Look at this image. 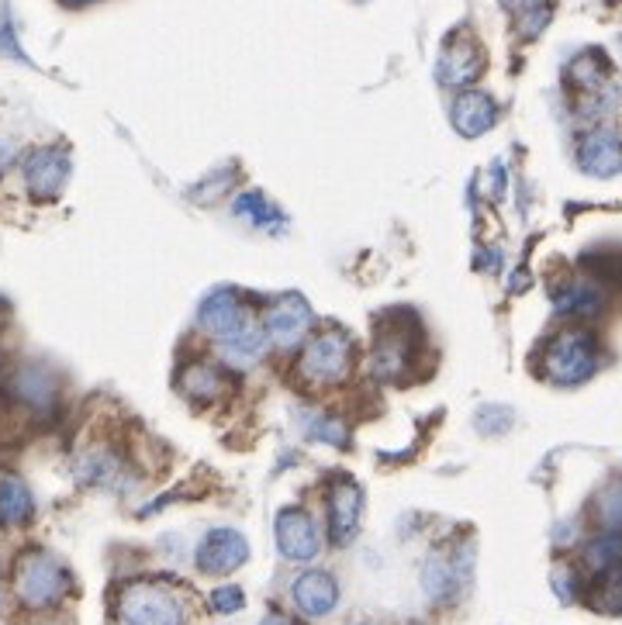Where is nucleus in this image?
Returning <instances> with one entry per match:
<instances>
[{
  "instance_id": "nucleus-26",
  "label": "nucleus",
  "mask_w": 622,
  "mask_h": 625,
  "mask_svg": "<svg viewBox=\"0 0 622 625\" xmlns=\"http://www.w3.org/2000/svg\"><path fill=\"white\" fill-rule=\"evenodd\" d=\"M236 215L253 221L256 229H277V225H280V215L274 212V204H267V197H259V194L236 197Z\"/></svg>"
},
{
  "instance_id": "nucleus-11",
  "label": "nucleus",
  "mask_w": 622,
  "mask_h": 625,
  "mask_svg": "<svg viewBox=\"0 0 622 625\" xmlns=\"http://www.w3.org/2000/svg\"><path fill=\"white\" fill-rule=\"evenodd\" d=\"M577 166L584 169L588 177H615L622 169V136L609 125H598L592 128L588 136H581L577 142Z\"/></svg>"
},
{
  "instance_id": "nucleus-19",
  "label": "nucleus",
  "mask_w": 622,
  "mask_h": 625,
  "mask_svg": "<svg viewBox=\"0 0 622 625\" xmlns=\"http://www.w3.org/2000/svg\"><path fill=\"white\" fill-rule=\"evenodd\" d=\"M554 308L560 315H595L601 308V291L598 283H588V280H568L560 283V288L554 291Z\"/></svg>"
},
{
  "instance_id": "nucleus-1",
  "label": "nucleus",
  "mask_w": 622,
  "mask_h": 625,
  "mask_svg": "<svg viewBox=\"0 0 622 625\" xmlns=\"http://www.w3.org/2000/svg\"><path fill=\"white\" fill-rule=\"evenodd\" d=\"M69 587H73L69 571L52 553H42V549H31V553L14 563L11 591L31 612L55 609L69 595Z\"/></svg>"
},
{
  "instance_id": "nucleus-25",
  "label": "nucleus",
  "mask_w": 622,
  "mask_h": 625,
  "mask_svg": "<svg viewBox=\"0 0 622 625\" xmlns=\"http://www.w3.org/2000/svg\"><path fill=\"white\" fill-rule=\"evenodd\" d=\"M502 4L519 17L522 35H540L543 25L550 22V4L546 0H502Z\"/></svg>"
},
{
  "instance_id": "nucleus-10",
  "label": "nucleus",
  "mask_w": 622,
  "mask_h": 625,
  "mask_svg": "<svg viewBox=\"0 0 622 625\" xmlns=\"http://www.w3.org/2000/svg\"><path fill=\"white\" fill-rule=\"evenodd\" d=\"M360 515H364V490L350 477L335 481L329 490V539L332 546H350L360 533Z\"/></svg>"
},
{
  "instance_id": "nucleus-4",
  "label": "nucleus",
  "mask_w": 622,
  "mask_h": 625,
  "mask_svg": "<svg viewBox=\"0 0 622 625\" xmlns=\"http://www.w3.org/2000/svg\"><path fill=\"white\" fill-rule=\"evenodd\" d=\"M595 367H598V346H595V335L584 329L560 332L543 349V373L550 377L554 384H563V387L581 384L595 373Z\"/></svg>"
},
{
  "instance_id": "nucleus-22",
  "label": "nucleus",
  "mask_w": 622,
  "mask_h": 625,
  "mask_svg": "<svg viewBox=\"0 0 622 625\" xmlns=\"http://www.w3.org/2000/svg\"><path fill=\"white\" fill-rule=\"evenodd\" d=\"M584 566L592 574H606L612 566H622V528H606L584 546Z\"/></svg>"
},
{
  "instance_id": "nucleus-16",
  "label": "nucleus",
  "mask_w": 622,
  "mask_h": 625,
  "mask_svg": "<svg viewBox=\"0 0 622 625\" xmlns=\"http://www.w3.org/2000/svg\"><path fill=\"white\" fill-rule=\"evenodd\" d=\"M449 115H454V128L460 131V136L478 139V136H484L487 128H495L498 104L481 90H464L460 98L454 101V111H449Z\"/></svg>"
},
{
  "instance_id": "nucleus-13",
  "label": "nucleus",
  "mask_w": 622,
  "mask_h": 625,
  "mask_svg": "<svg viewBox=\"0 0 622 625\" xmlns=\"http://www.w3.org/2000/svg\"><path fill=\"white\" fill-rule=\"evenodd\" d=\"M11 394L22 405L35 411H49L55 408V397H60V384H55V373L42 363H22L11 373Z\"/></svg>"
},
{
  "instance_id": "nucleus-2",
  "label": "nucleus",
  "mask_w": 622,
  "mask_h": 625,
  "mask_svg": "<svg viewBox=\"0 0 622 625\" xmlns=\"http://www.w3.org/2000/svg\"><path fill=\"white\" fill-rule=\"evenodd\" d=\"M356 363V349L353 339L339 329H326L315 339H305V353L297 359V373L305 377V384L312 387H335L350 381Z\"/></svg>"
},
{
  "instance_id": "nucleus-24",
  "label": "nucleus",
  "mask_w": 622,
  "mask_h": 625,
  "mask_svg": "<svg viewBox=\"0 0 622 625\" xmlns=\"http://www.w3.org/2000/svg\"><path fill=\"white\" fill-rule=\"evenodd\" d=\"M571 80L581 87V90H598L601 84L609 80V60L601 52H584L571 63Z\"/></svg>"
},
{
  "instance_id": "nucleus-7",
  "label": "nucleus",
  "mask_w": 622,
  "mask_h": 625,
  "mask_svg": "<svg viewBox=\"0 0 622 625\" xmlns=\"http://www.w3.org/2000/svg\"><path fill=\"white\" fill-rule=\"evenodd\" d=\"M250 560V543L236 528H212L198 546V571L207 577H225Z\"/></svg>"
},
{
  "instance_id": "nucleus-29",
  "label": "nucleus",
  "mask_w": 622,
  "mask_h": 625,
  "mask_svg": "<svg viewBox=\"0 0 622 625\" xmlns=\"http://www.w3.org/2000/svg\"><path fill=\"white\" fill-rule=\"evenodd\" d=\"M308 435H312V439H318V443H329V446H346L350 443L346 425L335 422V419H315Z\"/></svg>"
},
{
  "instance_id": "nucleus-31",
  "label": "nucleus",
  "mask_w": 622,
  "mask_h": 625,
  "mask_svg": "<svg viewBox=\"0 0 622 625\" xmlns=\"http://www.w3.org/2000/svg\"><path fill=\"white\" fill-rule=\"evenodd\" d=\"M66 4H77V8H80V4H90V0H66Z\"/></svg>"
},
{
  "instance_id": "nucleus-15",
  "label": "nucleus",
  "mask_w": 622,
  "mask_h": 625,
  "mask_svg": "<svg viewBox=\"0 0 622 625\" xmlns=\"http://www.w3.org/2000/svg\"><path fill=\"white\" fill-rule=\"evenodd\" d=\"M415 363V343H411V335L405 332H381V339H377V346H373V359H370V367H373V377H381V381H402V377L411 370Z\"/></svg>"
},
{
  "instance_id": "nucleus-5",
  "label": "nucleus",
  "mask_w": 622,
  "mask_h": 625,
  "mask_svg": "<svg viewBox=\"0 0 622 625\" xmlns=\"http://www.w3.org/2000/svg\"><path fill=\"white\" fill-rule=\"evenodd\" d=\"M198 326L212 339H218V343H225V339H236L246 329H253L256 321H253L246 297H242L236 288H221L204 297V305L198 311Z\"/></svg>"
},
{
  "instance_id": "nucleus-20",
  "label": "nucleus",
  "mask_w": 622,
  "mask_h": 625,
  "mask_svg": "<svg viewBox=\"0 0 622 625\" xmlns=\"http://www.w3.org/2000/svg\"><path fill=\"white\" fill-rule=\"evenodd\" d=\"M35 515V498L22 477L0 481V525H25Z\"/></svg>"
},
{
  "instance_id": "nucleus-8",
  "label": "nucleus",
  "mask_w": 622,
  "mask_h": 625,
  "mask_svg": "<svg viewBox=\"0 0 622 625\" xmlns=\"http://www.w3.org/2000/svg\"><path fill=\"white\" fill-rule=\"evenodd\" d=\"M312 321H315V311H312L308 301L301 294H288L267 311V318H263V329H267L274 346L291 349V346L305 343V339H308Z\"/></svg>"
},
{
  "instance_id": "nucleus-23",
  "label": "nucleus",
  "mask_w": 622,
  "mask_h": 625,
  "mask_svg": "<svg viewBox=\"0 0 622 625\" xmlns=\"http://www.w3.org/2000/svg\"><path fill=\"white\" fill-rule=\"evenodd\" d=\"M588 601L598 612L622 615V566H612V571H606V574H595Z\"/></svg>"
},
{
  "instance_id": "nucleus-6",
  "label": "nucleus",
  "mask_w": 622,
  "mask_h": 625,
  "mask_svg": "<svg viewBox=\"0 0 622 625\" xmlns=\"http://www.w3.org/2000/svg\"><path fill=\"white\" fill-rule=\"evenodd\" d=\"M274 536L277 549L294 563H308L318 557L322 549V533H318V522L308 515L305 508H280L277 522H274Z\"/></svg>"
},
{
  "instance_id": "nucleus-30",
  "label": "nucleus",
  "mask_w": 622,
  "mask_h": 625,
  "mask_svg": "<svg viewBox=\"0 0 622 625\" xmlns=\"http://www.w3.org/2000/svg\"><path fill=\"white\" fill-rule=\"evenodd\" d=\"M259 625H294V618H288V615H280V612H270L267 618H263Z\"/></svg>"
},
{
  "instance_id": "nucleus-28",
  "label": "nucleus",
  "mask_w": 622,
  "mask_h": 625,
  "mask_svg": "<svg viewBox=\"0 0 622 625\" xmlns=\"http://www.w3.org/2000/svg\"><path fill=\"white\" fill-rule=\"evenodd\" d=\"M242 604H246V595H242V587H236V584H221L212 591V609L218 615L242 612Z\"/></svg>"
},
{
  "instance_id": "nucleus-21",
  "label": "nucleus",
  "mask_w": 622,
  "mask_h": 625,
  "mask_svg": "<svg viewBox=\"0 0 622 625\" xmlns=\"http://www.w3.org/2000/svg\"><path fill=\"white\" fill-rule=\"evenodd\" d=\"M218 346H221L225 359H229L232 367H250V363H256V359H263V353H267L270 335H267V329L253 326V329H246L236 339H225V343H218Z\"/></svg>"
},
{
  "instance_id": "nucleus-3",
  "label": "nucleus",
  "mask_w": 622,
  "mask_h": 625,
  "mask_svg": "<svg viewBox=\"0 0 622 625\" xmlns=\"http://www.w3.org/2000/svg\"><path fill=\"white\" fill-rule=\"evenodd\" d=\"M118 618L122 625H183L187 604L160 581H131L118 595Z\"/></svg>"
},
{
  "instance_id": "nucleus-12",
  "label": "nucleus",
  "mask_w": 622,
  "mask_h": 625,
  "mask_svg": "<svg viewBox=\"0 0 622 625\" xmlns=\"http://www.w3.org/2000/svg\"><path fill=\"white\" fill-rule=\"evenodd\" d=\"M291 598H294L301 615L326 618V615L335 609V604H339V584H335V577L326 574V571H305V574L294 577Z\"/></svg>"
},
{
  "instance_id": "nucleus-27",
  "label": "nucleus",
  "mask_w": 622,
  "mask_h": 625,
  "mask_svg": "<svg viewBox=\"0 0 622 625\" xmlns=\"http://www.w3.org/2000/svg\"><path fill=\"white\" fill-rule=\"evenodd\" d=\"M598 522L606 528H622V481L598 495Z\"/></svg>"
},
{
  "instance_id": "nucleus-14",
  "label": "nucleus",
  "mask_w": 622,
  "mask_h": 625,
  "mask_svg": "<svg viewBox=\"0 0 622 625\" xmlns=\"http://www.w3.org/2000/svg\"><path fill=\"white\" fill-rule=\"evenodd\" d=\"M484 69V55H481V46L474 39H467V35H457V39H449L443 55H440V80L446 87H467L478 80V73Z\"/></svg>"
},
{
  "instance_id": "nucleus-17",
  "label": "nucleus",
  "mask_w": 622,
  "mask_h": 625,
  "mask_svg": "<svg viewBox=\"0 0 622 625\" xmlns=\"http://www.w3.org/2000/svg\"><path fill=\"white\" fill-rule=\"evenodd\" d=\"M177 391L183 397H191V401H221L225 394H229V373L215 363H187L177 377Z\"/></svg>"
},
{
  "instance_id": "nucleus-18",
  "label": "nucleus",
  "mask_w": 622,
  "mask_h": 625,
  "mask_svg": "<svg viewBox=\"0 0 622 625\" xmlns=\"http://www.w3.org/2000/svg\"><path fill=\"white\" fill-rule=\"evenodd\" d=\"M460 577H464V563L454 553H446V549H436V553H429L422 566V591L429 595V601H449L457 595Z\"/></svg>"
},
{
  "instance_id": "nucleus-9",
  "label": "nucleus",
  "mask_w": 622,
  "mask_h": 625,
  "mask_svg": "<svg viewBox=\"0 0 622 625\" xmlns=\"http://www.w3.org/2000/svg\"><path fill=\"white\" fill-rule=\"evenodd\" d=\"M66 180H69V153L63 145H42L25 160V183L39 201L60 197Z\"/></svg>"
},
{
  "instance_id": "nucleus-32",
  "label": "nucleus",
  "mask_w": 622,
  "mask_h": 625,
  "mask_svg": "<svg viewBox=\"0 0 622 625\" xmlns=\"http://www.w3.org/2000/svg\"><path fill=\"white\" fill-rule=\"evenodd\" d=\"M4 308H8V301H4V297H0V311H4Z\"/></svg>"
}]
</instances>
